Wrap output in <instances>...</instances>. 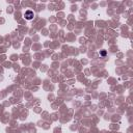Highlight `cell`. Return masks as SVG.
<instances>
[{
    "mask_svg": "<svg viewBox=\"0 0 133 133\" xmlns=\"http://www.w3.org/2000/svg\"><path fill=\"white\" fill-rule=\"evenodd\" d=\"M100 54H101V55H103V56H104V55H106V51H102V52H101V53H100Z\"/></svg>",
    "mask_w": 133,
    "mask_h": 133,
    "instance_id": "7a4b0ae2",
    "label": "cell"
},
{
    "mask_svg": "<svg viewBox=\"0 0 133 133\" xmlns=\"http://www.w3.org/2000/svg\"><path fill=\"white\" fill-rule=\"evenodd\" d=\"M24 17H25V19H27V20H31V19L34 17V14H33L32 11H26L25 14H24Z\"/></svg>",
    "mask_w": 133,
    "mask_h": 133,
    "instance_id": "6da1fadb",
    "label": "cell"
}]
</instances>
